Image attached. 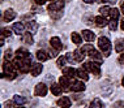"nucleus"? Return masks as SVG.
<instances>
[{
	"mask_svg": "<svg viewBox=\"0 0 124 108\" xmlns=\"http://www.w3.org/2000/svg\"><path fill=\"white\" fill-rule=\"evenodd\" d=\"M29 56H30V52L26 48H24V47H21V48H18L16 51V59H18V60H25Z\"/></svg>",
	"mask_w": 124,
	"mask_h": 108,
	"instance_id": "1a4fd4ad",
	"label": "nucleus"
},
{
	"mask_svg": "<svg viewBox=\"0 0 124 108\" xmlns=\"http://www.w3.org/2000/svg\"><path fill=\"white\" fill-rule=\"evenodd\" d=\"M22 40H24V43L25 44H33V35H31V33L28 31V33H25L24 34V38H22Z\"/></svg>",
	"mask_w": 124,
	"mask_h": 108,
	"instance_id": "b1692460",
	"label": "nucleus"
},
{
	"mask_svg": "<svg viewBox=\"0 0 124 108\" xmlns=\"http://www.w3.org/2000/svg\"><path fill=\"white\" fill-rule=\"evenodd\" d=\"M119 61H120V63H122V64H124V53H123V55H122V56H120V59H119Z\"/></svg>",
	"mask_w": 124,
	"mask_h": 108,
	"instance_id": "58836bf2",
	"label": "nucleus"
},
{
	"mask_svg": "<svg viewBox=\"0 0 124 108\" xmlns=\"http://www.w3.org/2000/svg\"><path fill=\"white\" fill-rule=\"evenodd\" d=\"M108 1H110V3H115L116 0H108Z\"/></svg>",
	"mask_w": 124,
	"mask_h": 108,
	"instance_id": "c03bdc74",
	"label": "nucleus"
},
{
	"mask_svg": "<svg viewBox=\"0 0 124 108\" xmlns=\"http://www.w3.org/2000/svg\"><path fill=\"white\" fill-rule=\"evenodd\" d=\"M50 89H51V93L54 94V95H56V96H60L62 93H63V89H62V86H60L59 83H52Z\"/></svg>",
	"mask_w": 124,
	"mask_h": 108,
	"instance_id": "6ab92c4d",
	"label": "nucleus"
},
{
	"mask_svg": "<svg viewBox=\"0 0 124 108\" xmlns=\"http://www.w3.org/2000/svg\"><path fill=\"white\" fill-rule=\"evenodd\" d=\"M99 1H101V3H107L108 0H99Z\"/></svg>",
	"mask_w": 124,
	"mask_h": 108,
	"instance_id": "37998d69",
	"label": "nucleus"
},
{
	"mask_svg": "<svg viewBox=\"0 0 124 108\" xmlns=\"http://www.w3.org/2000/svg\"><path fill=\"white\" fill-rule=\"evenodd\" d=\"M84 68H85L88 72H90L92 74H94V76H101V66H99V63L97 61H88L84 64Z\"/></svg>",
	"mask_w": 124,
	"mask_h": 108,
	"instance_id": "f03ea898",
	"label": "nucleus"
},
{
	"mask_svg": "<svg viewBox=\"0 0 124 108\" xmlns=\"http://www.w3.org/2000/svg\"><path fill=\"white\" fill-rule=\"evenodd\" d=\"M24 29H25L24 23H21V22L13 23V31H15L16 34H22V33H24Z\"/></svg>",
	"mask_w": 124,
	"mask_h": 108,
	"instance_id": "412c9836",
	"label": "nucleus"
},
{
	"mask_svg": "<svg viewBox=\"0 0 124 108\" xmlns=\"http://www.w3.org/2000/svg\"><path fill=\"white\" fill-rule=\"evenodd\" d=\"M16 18V12L13 11V9H7V11L4 12V21L9 22L12 21V20Z\"/></svg>",
	"mask_w": 124,
	"mask_h": 108,
	"instance_id": "f3484780",
	"label": "nucleus"
},
{
	"mask_svg": "<svg viewBox=\"0 0 124 108\" xmlns=\"http://www.w3.org/2000/svg\"><path fill=\"white\" fill-rule=\"evenodd\" d=\"M84 1H85L86 4H93V3L95 1V0H84Z\"/></svg>",
	"mask_w": 124,
	"mask_h": 108,
	"instance_id": "4c0bfd02",
	"label": "nucleus"
},
{
	"mask_svg": "<svg viewBox=\"0 0 124 108\" xmlns=\"http://www.w3.org/2000/svg\"><path fill=\"white\" fill-rule=\"evenodd\" d=\"M73 56H75L76 63H81L85 59V52L82 51V48H77L75 52H73Z\"/></svg>",
	"mask_w": 124,
	"mask_h": 108,
	"instance_id": "2eb2a0df",
	"label": "nucleus"
},
{
	"mask_svg": "<svg viewBox=\"0 0 124 108\" xmlns=\"http://www.w3.org/2000/svg\"><path fill=\"white\" fill-rule=\"evenodd\" d=\"M69 87H71V90L75 91V93H82V91H85V89H86L85 83L81 82V81H72Z\"/></svg>",
	"mask_w": 124,
	"mask_h": 108,
	"instance_id": "423d86ee",
	"label": "nucleus"
},
{
	"mask_svg": "<svg viewBox=\"0 0 124 108\" xmlns=\"http://www.w3.org/2000/svg\"><path fill=\"white\" fill-rule=\"evenodd\" d=\"M50 14H51V17H52V18L58 20V18L62 17V11H60V12H50Z\"/></svg>",
	"mask_w": 124,
	"mask_h": 108,
	"instance_id": "2f4dec72",
	"label": "nucleus"
},
{
	"mask_svg": "<svg viewBox=\"0 0 124 108\" xmlns=\"http://www.w3.org/2000/svg\"><path fill=\"white\" fill-rule=\"evenodd\" d=\"M50 43H51L52 48H55L56 51H60V50L63 48L62 40H60V38H58V36H52V38H51V40H50Z\"/></svg>",
	"mask_w": 124,
	"mask_h": 108,
	"instance_id": "ddd939ff",
	"label": "nucleus"
},
{
	"mask_svg": "<svg viewBox=\"0 0 124 108\" xmlns=\"http://www.w3.org/2000/svg\"><path fill=\"white\" fill-rule=\"evenodd\" d=\"M71 104H72V100H71V98H68V96H62L58 100V106L60 108H69Z\"/></svg>",
	"mask_w": 124,
	"mask_h": 108,
	"instance_id": "9d476101",
	"label": "nucleus"
},
{
	"mask_svg": "<svg viewBox=\"0 0 124 108\" xmlns=\"http://www.w3.org/2000/svg\"><path fill=\"white\" fill-rule=\"evenodd\" d=\"M120 8H122V12H123V14H124V3H122V5H120Z\"/></svg>",
	"mask_w": 124,
	"mask_h": 108,
	"instance_id": "79ce46f5",
	"label": "nucleus"
},
{
	"mask_svg": "<svg viewBox=\"0 0 124 108\" xmlns=\"http://www.w3.org/2000/svg\"><path fill=\"white\" fill-rule=\"evenodd\" d=\"M63 76H65L69 79H73L75 77H77V70L73 69L72 66H67V68H63Z\"/></svg>",
	"mask_w": 124,
	"mask_h": 108,
	"instance_id": "0eeeda50",
	"label": "nucleus"
},
{
	"mask_svg": "<svg viewBox=\"0 0 124 108\" xmlns=\"http://www.w3.org/2000/svg\"><path fill=\"white\" fill-rule=\"evenodd\" d=\"M120 28H122V30H123V31H124V20H123V21H122V23H120Z\"/></svg>",
	"mask_w": 124,
	"mask_h": 108,
	"instance_id": "a19ab883",
	"label": "nucleus"
},
{
	"mask_svg": "<svg viewBox=\"0 0 124 108\" xmlns=\"http://www.w3.org/2000/svg\"><path fill=\"white\" fill-rule=\"evenodd\" d=\"M98 46H99V50L102 52L106 53L107 55H110V50H111V42H110L108 38H106V36H101L98 39Z\"/></svg>",
	"mask_w": 124,
	"mask_h": 108,
	"instance_id": "7ed1b4c3",
	"label": "nucleus"
},
{
	"mask_svg": "<svg viewBox=\"0 0 124 108\" xmlns=\"http://www.w3.org/2000/svg\"><path fill=\"white\" fill-rule=\"evenodd\" d=\"M48 93V87L46 86V83L43 82H39L38 85L35 86V90H34V94L35 96H46Z\"/></svg>",
	"mask_w": 124,
	"mask_h": 108,
	"instance_id": "20e7f679",
	"label": "nucleus"
},
{
	"mask_svg": "<svg viewBox=\"0 0 124 108\" xmlns=\"http://www.w3.org/2000/svg\"><path fill=\"white\" fill-rule=\"evenodd\" d=\"M115 51L119 53H122L124 51V40L123 39H118L115 42Z\"/></svg>",
	"mask_w": 124,
	"mask_h": 108,
	"instance_id": "4be33fe9",
	"label": "nucleus"
},
{
	"mask_svg": "<svg viewBox=\"0 0 124 108\" xmlns=\"http://www.w3.org/2000/svg\"><path fill=\"white\" fill-rule=\"evenodd\" d=\"M13 102L17 104V106H24V104L28 103V99L22 95H15L13 96Z\"/></svg>",
	"mask_w": 124,
	"mask_h": 108,
	"instance_id": "aec40b11",
	"label": "nucleus"
},
{
	"mask_svg": "<svg viewBox=\"0 0 124 108\" xmlns=\"http://www.w3.org/2000/svg\"><path fill=\"white\" fill-rule=\"evenodd\" d=\"M64 8V1L63 0H55L48 5V12H60Z\"/></svg>",
	"mask_w": 124,
	"mask_h": 108,
	"instance_id": "39448f33",
	"label": "nucleus"
},
{
	"mask_svg": "<svg viewBox=\"0 0 124 108\" xmlns=\"http://www.w3.org/2000/svg\"><path fill=\"white\" fill-rule=\"evenodd\" d=\"M110 12H111V8H110V7H107V5H103V7H101V8H99V13L102 16L110 14Z\"/></svg>",
	"mask_w": 124,
	"mask_h": 108,
	"instance_id": "cd10ccee",
	"label": "nucleus"
},
{
	"mask_svg": "<svg viewBox=\"0 0 124 108\" xmlns=\"http://www.w3.org/2000/svg\"><path fill=\"white\" fill-rule=\"evenodd\" d=\"M122 83H123V87H124V78H123V81H122Z\"/></svg>",
	"mask_w": 124,
	"mask_h": 108,
	"instance_id": "a18cd8bd",
	"label": "nucleus"
},
{
	"mask_svg": "<svg viewBox=\"0 0 124 108\" xmlns=\"http://www.w3.org/2000/svg\"><path fill=\"white\" fill-rule=\"evenodd\" d=\"M108 28H110V30H111V31H115V30L118 29V22H116L115 20H111V21H110V23H108Z\"/></svg>",
	"mask_w": 124,
	"mask_h": 108,
	"instance_id": "7c9ffc66",
	"label": "nucleus"
},
{
	"mask_svg": "<svg viewBox=\"0 0 124 108\" xmlns=\"http://www.w3.org/2000/svg\"><path fill=\"white\" fill-rule=\"evenodd\" d=\"M94 21H95V25L98 26V28H105L106 25H108V23H110L105 16H97Z\"/></svg>",
	"mask_w": 124,
	"mask_h": 108,
	"instance_id": "4468645a",
	"label": "nucleus"
},
{
	"mask_svg": "<svg viewBox=\"0 0 124 108\" xmlns=\"http://www.w3.org/2000/svg\"><path fill=\"white\" fill-rule=\"evenodd\" d=\"M17 108H25V107H22V106H18Z\"/></svg>",
	"mask_w": 124,
	"mask_h": 108,
	"instance_id": "49530a36",
	"label": "nucleus"
},
{
	"mask_svg": "<svg viewBox=\"0 0 124 108\" xmlns=\"http://www.w3.org/2000/svg\"><path fill=\"white\" fill-rule=\"evenodd\" d=\"M5 107H12V102H7L5 103Z\"/></svg>",
	"mask_w": 124,
	"mask_h": 108,
	"instance_id": "ea45409f",
	"label": "nucleus"
},
{
	"mask_svg": "<svg viewBox=\"0 0 124 108\" xmlns=\"http://www.w3.org/2000/svg\"><path fill=\"white\" fill-rule=\"evenodd\" d=\"M88 55L90 56V59L93 60V61H97V63H102L103 61V57H102V55L97 51L95 48H93V50H90V51L88 52Z\"/></svg>",
	"mask_w": 124,
	"mask_h": 108,
	"instance_id": "6e6552de",
	"label": "nucleus"
},
{
	"mask_svg": "<svg viewBox=\"0 0 124 108\" xmlns=\"http://www.w3.org/2000/svg\"><path fill=\"white\" fill-rule=\"evenodd\" d=\"M42 70H43V65H42V64H39V63H37V64H33L31 69H30V73H31V76L38 77L39 74L42 73Z\"/></svg>",
	"mask_w": 124,
	"mask_h": 108,
	"instance_id": "9b49d317",
	"label": "nucleus"
},
{
	"mask_svg": "<svg viewBox=\"0 0 124 108\" xmlns=\"http://www.w3.org/2000/svg\"><path fill=\"white\" fill-rule=\"evenodd\" d=\"M77 77L82 81H88L89 79V74H88V70L85 68H80L77 69Z\"/></svg>",
	"mask_w": 124,
	"mask_h": 108,
	"instance_id": "a211bd4d",
	"label": "nucleus"
},
{
	"mask_svg": "<svg viewBox=\"0 0 124 108\" xmlns=\"http://www.w3.org/2000/svg\"><path fill=\"white\" fill-rule=\"evenodd\" d=\"M11 57H12V52L11 51H7L5 52V56H4L5 61H9V60H11Z\"/></svg>",
	"mask_w": 124,
	"mask_h": 108,
	"instance_id": "f704fd0d",
	"label": "nucleus"
},
{
	"mask_svg": "<svg viewBox=\"0 0 124 108\" xmlns=\"http://www.w3.org/2000/svg\"><path fill=\"white\" fill-rule=\"evenodd\" d=\"M82 38L86 40V42H93L95 39V34L90 30H84L82 31Z\"/></svg>",
	"mask_w": 124,
	"mask_h": 108,
	"instance_id": "dca6fc26",
	"label": "nucleus"
},
{
	"mask_svg": "<svg viewBox=\"0 0 124 108\" xmlns=\"http://www.w3.org/2000/svg\"><path fill=\"white\" fill-rule=\"evenodd\" d=\"M46 1H47V0H35V3H37L38 5H42V4H45Z\"/></svg>",
	"mask_w": 124,
	"mask_h": 108,
	"instance_id": "e433bc0d",
	"label": "nucleus"
},
{
	"mask_svg": "<svg viewBox=\"0 0 124 108\" xmlns=\"http://www.w3.org/2000/svg\"><path fill=\"white\" fill-rule=\"evenodd\" d=\"M26 28H28V30L30 33H33V31H35V30L38 29V26H37L35 21H29L28 23H26Z\"/></svg>",
	"mask_w": 124,
	"mask_h": 108,
	"instance_id": "bb28decb",
	"label": "nucleus"
},
{
	"mask_svg": "<svg viewBox=\"0 0 124 108\" xmlns=\"http://www.w3.org/2000/svg\"><path fill=\"white\" fill-rule=\"evenodd\" d=\"M48 57H50V56H48V53H46L45 51H42V50L37 52V59H38L39 61H47Z\"/></svg>",
	"mask_w": 124,
	"mask_h": 108,
	"instance_id": "5701e85b",
	"label": "nucleus"
},
{
	"mask_svg": "<svg viewBox=\"0 0 124 108\" xmlns=\"http://www.w3.org/2000/svg\"><path fill=\"white\" fill-rule=\"evenodd\" d=\"M82 36L78 34V33H72V42L75 43V44H81V42H82Z\"/></svg>",
	"mask_w": 124,
	"mask_h": 108,
	"instance_id": "393cba45",
	"label": "nucleus"
},
{
	"mask_svg": "<svg viewBox=\"0 0 124 108\" xmlns=\"http://www.w3.org/2000/svg\"><path fill=\"white\" fill-rule=\"evenodd\" d=\"M1 35H3V36H9V35H11V30L3 28V29H1Z\"/></svg>",
	"mask_w": 124,
	"mask_h": 108,
	"instance_id": "72a5a7b5",
	"label": "nucleus"
},
{
	"mask_svg": "<svg viewBox=\"0 0 124 108\" xmlns=\"http://www.w3.org/2000/svg\"><path fill=\"white\" fill-rule=\"evenodd\" d=\"M119 9H116V8H112L111 9V12H110V16H111V20H115V21H118V18H119Z\"/></svg>",
	"mask_w": 124,
	"mask_h": 108,
	"instance_id": "c85d7f7f",
	"label": "nucleus"
},
{
	"mask_svg": "<svg viewBox=\"0 0 124 108\" xmlns=\"http://www.w3.org/2000/svg\"><path fill=\"white\" fill-rule=\"evenodd\" d=\"M65 57H67V60H68L69 63H76V60H75V56H73V53H67L65 55Z\"/></svg>",
	"mask_w": 124,
	"mask_h": 108,
	"instance_id": "473e14b6",
	"label": "nucleus"
},
{
	"mask_svg": "<svg viewBox=\"0 0 124 108\" xmlns=\"http://www.w3.org/2000/svg\"><path fill=\"white\" fill-rule=\"evenodd\" d=\"M59 85L62 86L63 91H67L69 90V86H71V82H69V78H67L65 76H62L59 78Z\"/></svg>",
	"mask_w": 124,
	"mask_h": 108,
	"instance_id": "f8f14e48",
	"label": "nucleus"
},
{
	"mask_svg": "<svg viewBox=\"0 0 124 108\" xmlns=\"http://www.w3.org/2000/svg\"><path fill=\"white\" fill-rule=\"evenodd\" d=\"M102 106H103L102 100H101L99 98H95V99L93 100L92 103H90V106H89V108H102Z\"/></svg>",
	"mask_w": 124,
	"mask_h": 108,
	"instance_id": "a878e982",
	"label": "nucleus"
},
{
	"mask_svg": "<svg viewBox=\"0 0 124 108\" xmlns=\"http://www.w3.org/2000/svg\"><path fill=\"white\" fill-rule=\"evenodd\" d=\"M114 108H124V102H116L114 104Z\"/></svg>",
	"mask_w": 124,
	"mask_h": 108,
	"instance_id": "c9c22d12",
	"label": "nucleus"
},
{
	"mask_svg": "<svg viewBox=\"0 0 124 108\" xmlns=\"http://www.w3.org/2000/svg\"><path fill=\"white\" fill-rule=\"evenodd\" d=\"M67 61H68V60H67L65 56H60L59 59H58V61H56V64H58L59 68H64V65H65Z\"/></svg>",
	"mask_w": 124,
	"mask_h": 108,
	"instance_id": "c756f323",
	"label": "nucleus"
},
{
	"mask_svg": "<svg viewBox=\"0 0 124 108\" xmlns=\"http://www.w3.org/2000/svg\"><path fill=\"white\" fill-rule=\"evenodd\" d=\"M1 77L4 78H8V79H15L17 77V68L15 66V64H12L11 61H4L3 64V73H1Z\"/></svg>",
	"mask_w": 124,
	"mask_h": 108,
	"instance_id": "f257e3e1",
	"label": "nucleus"
}]
</instances>
